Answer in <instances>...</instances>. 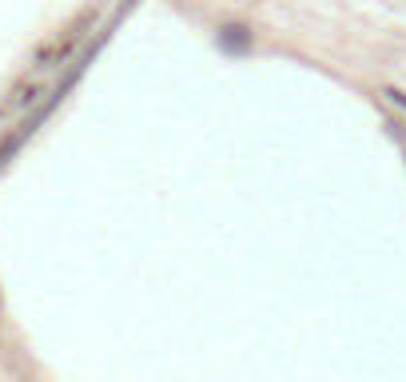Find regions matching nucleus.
<instances>
[{
  "mask_svg": "<svg viewBox=\"0 0 406 382\" xmlns=\"http://www.w3.org/2000/svg\"><path fill=\"white\" fill-rule=\"evenodd\" d=\"M215 44H219V52H224V56H247V52L255 48V36H251V28H247V24L227 21V24H219V28H215Z\"/></svg>",
  "mask_w": 406,
  "mask_h": 382,
  "instance_id": "obj_1",
  "label": "nucleus"
},
{
  "mask_svg": "<svg viewBox=\"0 0 406 382\" xmlns=\"http://www.w3.org/2000/svg\"><path fill=\"white\" fill-rule=\"evenodd\" d=\"M383 100H386V104H395L398 111H406V92L395 88V84H386V88H383Z\"/></svg>",
  "mask_w": 406,
  "mask_h": 382,
  "instance_id": "obj_2",
  "label": "nucleus"
}]
</instances>
